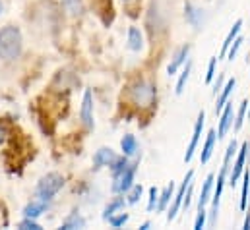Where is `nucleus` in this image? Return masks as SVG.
Instances as JSON below:
<instances>
[{
  "instance_id": "38",
  "label": "nucleus",
  "mask_w": 250,
  "mask_h": 230,
  "mask_svg": "<svg viewBox=\"0 0 250 230\" xmlns=\"http://www.w3.org/2000/svg\"><path fill=\"white\" fill-rule=\"evenodd\" d=\"M0 14H2V2H0Z\"/></svg>"
},
{
  "instance_id": "30",
  "label": "nucleus",
  "mask_w": 250,
  "mask_h": 230,
  "mask_svg": "<svg viewBox=\"0 0 250 230\" xmlns=\"http://www.w3.org/2000/svg\"><path fill=\"white\" fill-rule=\"evenodd\" d=\"M206 219H208V213L204 209H198V215H196V223H194V229L202 230L206 227Z\"/></svg>"
},
{
  "instance_id": "5",
  "label": "nucleus",
  "mask_w": 250,
  "mask_h": 230,
  "mask_svg": "<svg viewBox=\"0 0 250 230\" xmlns=\"http://www.w3.org/2000/svg\"><path fill=\"white\" fill-rule=\"evenodd\" d=\"M250 161V143L249 141H245L243 145H241V149H237V159H235V165H233V169H231V172H229V184L235 188L237 186V182L241 180V176L245 172V169H247V163Z\"/></svg>"
},
{
  "instance_id": "21",
  "label": "nucleus",
  "mask_w": 250,
  "mask_h": 230,
  "mask_svg": "<svg viewBox=\"0 0 250 230\" xmlns=\"http://www.w3.org/2000/svg\"><path fill=\"white\" fill-rule=\"evenodd\" d=\"M47 211V201H33V203H29L25 209H23V213H25V217H29V219H37L41 213H45Z\"/></svg>"
},
{
  "instance_id": "16",
  "label": "nucleus",
  "mask_w": 250,
  "mask_h": 230,
  "mask_svg": "<svg viewBox=\"0 0 250 230\" xmlns=\"http://www.w3.org/2000/svg\"><path fill=\"white\" fill-rule=\"evenodd\" d=\"M128 49L134 53H140L144 49V33L138 27H128Z\"/></svg>"
},
{
  "instance_id": "27",
  "label": "nucleus",
  "mask_w": 250,
  "mask_h": 230,
  "mask_svg": "<svg viewBox=\"0 0 250 230\" xmlns=\"http://www.w3.org/2000/svg\"><path fill=\"white\" fill-rule=\"evenodd\" d=\"M128 219H130L128 213H121V215H111L107 221H109V225L113 229H121V227H125L126 223H128Z\"/></svg>"
},
{
  "instance_id": "6",
  "label": "nucleus",
  "mask_w": 250,
  "mask_h": 230,
  "mask_svg": "<svg viewBox=\"0 0 250 230\" xmlns=\"http://www.w3.org/2000/svg\"><path fill=\"white\" fill-rule=\"evenodd\" d=\"M192 178H194V171H188L187 176H185V180H183V184H181V188L177 190V193L173 195V201H171V205L167 207V221L171 223V221H175V217L179 215V211L183 209V199H185V192H187L188 184L192 182Z\"/></svg>"
},
{
  "instance_id": "36",
  "label": "nucleus",
  "mask_w": 250,
  "mask_h": 230,
  "mask_svg": "<svg viewBox=\"0 0 250 230\" xmlns=\"http://www.w3.org/2000/svg\"><path fill=\"white\" fill-rule=\"evenodd\" d=\"M2 141H4V130L0 128V143H2Z\"/></svg>"
},
{
  "instance_id": "10",
  "label": "nucleus",
  "mask_w": 250,
  "mask_h": 230,
  "mask_svg": "<svg viewBox=\"0 0 250 230\" xmlns=\"http://www.w3.org/2000/svg\"><path fill=\"white\" fill-rule=\"evenodd\" d=\"M117 159H119V155H117L111 147H101V149H97V151H95V155H93V169L111 167Z\"/></svg>"
},
{
  "instance_id": "23",
  "label": "nucleus",
  "mask_w": 250,
  "mask_h": 230,
  "mask_svg": "<svg viewBox=\"0 0 250 230\" xmlns=\"http://www.w3.org/2000/svg\"><path fill=\"white\" fill-rule=\"evenodd\" d=\"M125 205H126V199L125 197H115L107 207H105V211H103V219L107 221L111 215H115L117 211H123L125 209Z\"/></svg>"
},
{
  "instance_id": "4",
  "label": "nucleus",
  "mask_w": 250,
  "mask_h": 230,
  "mask_svg": "<svg viewBox=\"0 0 250 230\" xmlns=\"http://www.w3.org/2000/svg\"><path fill=\"white\" fill-rule=\"evenodd\" d=\"M136 171H138V163H128V167L123 169L121 172L113 174V193H126L132 184H134V178H136Z\"/></svg>"
},
{
  "instance_id": "29",
  "label": "nucleus",
  "mask_w": 250,
  "mask_h": 230,
  "mask_svg": "<svg viewBox=\"0 0 250 230\" xmlns=\"http://www.w3.org/2000/svg\"><path fill=\"white\" fill-rule=\"evenodd\" d=\"M157 197H159V190L155 186L149 188V197H147V211H153L157 205Z\"/></svg>"
},
{
  "instance_id": "35",
  "label": "nucleus",
  "mask_w": 250,
  "mask_h": 230,
  "mask_svg": "<svg viewBox=\"0 0 250 230\" xmlns=\"http://www.w3.org/2000/svg\"><path fill=\"white\" fill-rule=\"evenodd\" d=\"M140 229H142V230H149V229H151V223H144V225H140Z\"/></svg>"
},
{
  "instance_id": "31",
  "label": "nucleus",
  "mask_w": 250,
  "mask_h": 230,
  "mask_svg": "<svg viewBox=\"0 0 250 230\" xmlns=\"http://www.w3.org/2000/svg\"><path fill=\"white\" fill-rule=\"evenodd\" d=\"M215 66H217V57L211 58L209 64H208V74H206V81H208V83H211L213 77H215Z\"/></svg>"
},
{
  "instance_id": "28",
  "label": "nucleus",
  "mask_w": 250,
  "mask_h": 230,
  "mask_svg": "<svg viewBox=\"0 0 250 230\" xmlns=\"http://www.w3.org/2000/svg\"><path fill=\"white\" fill-rule=\"evenodd\" d=\"M62 4L72 16H78V14L82 12V4H80V0H62Z\"/></svg>"
},
{
  "instance_id": "11",
  "label": "nucleus",
  "mask_w": 250,
  "mask_h": 230,
  "mask_svg": "<svg viewBox=\"0 0 250 230\" xmlns=\"http://www.w3.org/2000/svg\"><path fill=\"white\" fill-rule=\"evenodd\" d=\"M185 18L194 29H200L204 23V10H200L192 2H185Z\"/></svg>"
},
{
  "instance_id": "12",
  "label": "nucleus",
  "mask_w": 250,
  "mask_h": 230,
  "mask_svg": "<svg viewBox=\"0 0 250 230\" xmlns=\"http://www.w3.org/2000/svg\"><path fill=\"white\" fill-rule=\"evenodd\" d=\"M188 57H190V45H185V47H181V49L173 55V60H171V64H169V68H167L169 76H175V74L181 70V66H185V62L188 60Z\"/></svg>"
},
{
  "instance_id": "1",
  "label": "nucleus",
  "mask_w": 250,
  "mask_h": 230,
  "mask_svg": "<svg viewBox=\"0 0 250 230\" xmlns=\"http://www.w3.org/2000/svg\"><path fill=\"white\" fill-rule=\"evenodd\" d=\"M23 49V39H21V31L14 25H6L0 29V58L10 62L21 55Z\"/></svg>"
},
{
  "instance_id": "17",
  "label": "nucleus",
  "mask_w": 250,
  "mask_h": 230,
  "mask_svg": "<svg viewBox=\"0 0 250 230\" xmlns=\"http://www.w3.org/2000/svg\"><path fill=\"white\" fill-rule=\"evenodd\" d=\"M241 29H243V19H237V21H235V25L231 27V31L227 33V37H225L223 45H221V53H219V58H217V60L225 58V55H227V51H229V47H231V43H233V41L237 39V35L241 33Z\"/></svg>"
},
{
  "instance_id": "14",
  "label": "nucleus",
  "mask_w": 250,
  "mask_h": 230,
  "mask_svg": "<svg viewBox=\"0 0 250 230\" xmlns=\"http://www.w3.org/2000/svg\"><path fill=\"white\" fill-rule=\"evenodd\" d=\"M215 141H217V132L215 130H209L208 135H206V141L202 145V153H200V163L206 165L211 155H213V149H215Z\"/></svg>"
},
{
  "instance_id": "39",
  "label": "nucleus",
  "mask_w": 250,
  "mask_h": 230,
  "mask_svg": "<svg viewBox=\"0 0 250 230\" xmlns=\"http://www.w3.org/2000/svg\"><path fill=\"white\" fill-rule=\"evenodd\" d=\"M125 2H134V0H125Z\"/></svg>"
},
{
  "instance_id": "7",
  "label": "nucleus",
  "mask_w": 250,
  "mask_h": 230,
  "mask_svg": "<svg viewBox=\"0 0 250 230\" xmlns=\"http://www.w3.org/2000/svg\"><path fill=\"white\" fill-rule=\"evenodd\" d=\"M204 124H206V113H204V111H200L198 120H196V124H194L192 139H190V143H188L187 155H185V163H190V161H192V157H194V153H196V149H198V145H200V137H202Z\"/></svg>"
},
{
  "instance_id": "3",
  "label": "nucleus",
  "mask_w": 250,
  "mask_h": 230,
  "mask_svg": "<svg viewBox=\"0 0 250 230\" xmlns=\"http://www.w3.org/2000/svg\"><path fill=\"white\" fill-rule=\"evenodd\" d=\"M64 186V178L61 174L57 172H51L47 174V176H43L41 180H39V184H37V197L41 199V201H51L61 190H62Z\"/></svg>"
},
{
  "instance_id": "19",
  "label": "nucleus",
  "mask_w": 250,
  "mask_h": 230,
  "mask_svg": "<svg viewBox=\"0 0 250 230\" xmlns=\"http://www.w3.org/2000/svg\"><path fill=\"white\" fill-rule=\"evenodd\" d=\"M173 190H175V184L171 182L167 188H163V192H159V197H157V205H155V211H159V213L167 211V207H169V203H171V199H173Z\"/></svg>"
},
{
  "instance_id": "37",
  "label": "nucleus",
  "mask_w": 250,
  "mask_h": 230,
  "mask_svg": "<svg viewBox=\"0 0 250 230\" xmlns=\"http://www.w3.org/2000/svg\"><path fill=\"white\" fill-rule=\"evenodd\" d=\"M247 113H249V120H250V107H249V111H247Z\"/></svg>"
},
{
  "instance_id": "20",
  "label": "nucleus",
  "mask_w": 250,
  "mask_h": 230,
  "mask_svg": "<svg viewBox=\"0 0 250 230\" xmlns=\"http://www.w3.org/2000/svg\"><path fill=\"white\" fill-rule=\"evenodd\" d=\"M190 74H192V60H187V62H185V68H183V72H181V76H179V79H177V87H175V93H177V95H181V93L185 91L188 79H190Z\"/></svg>"
},
{
  "instance_id": "33",
  "label": "nucleus",
  "mask_w": 250,
  "mask_h": 230,
  "mask_svg": "<svg viewBox=\"0 0 250 230\" xmlns=\"http://www.w3.org/2000/svg\"><path fill=\"white\" fill-rule=\"evenodd\" d=\"M221 87H223V74H219V77H217V81L213 83V95H217Z\"/></svg>"
},
{
  "instance_id": "2",
  "label": "nucleus",
  "mask_w": 250,
  "mask_h": 230,
  "mask_svg": "<svg viewBox=\"0 0 250 230\" xmlns=\"http://www.w3.org/2000/svg\"><path fill=\"white\" fill-rule=\"evenodd\" d=\"M128 97L138 107H151L155 97H157V89H155V85L151 81L140 79V81H136V83H132L128 87Z\"/></svg>"
},
{
  "instance_id": "32",
  "label": "nucleus",
  "mask_w": 250,
  "mask_h": 230,
  "mask_svg": "<svg viewBox=\"0 0 250 230\" xmlns=\"http://www.w3.org/2000/svg\"><path fill=\"white\" fill-rule=\"evenodd\" d=\"M20 229L41 230V225H39V223H35V219H29V217H25V221H21V223H20Z\"/></svg>"
},
{
  "instance_id": "8",
  "label": "nucleus",
  "mask_w": 250,
  "mask_h": 230,
  "mask_svg": "<svg viewBox=\"0 0 250 230\" xmlns=\"http://www.w3.org/2000/svg\"><path fill=\"white\" fill-rule=\"evenodd\" d=\"M233 103H225V107L219 113V126H217V139H223L227 135V132L233 128Z\"/></svg>"
},
{
  "instance_id": "25",
  "label": "nucleus",
  "mask_w": 250,
  "mask_h": 230,
  "mask_svg": "<svg viewBox=\"0 0 250 230\" xmlns=\"http://www.w3.org/2000/svg\"><path fill=\"white\" fill-rule=\"evenodd\" d=\"M83 227H85V221H83V219H82L78 213H74V215H70V217L64 221L61 229L70 230V229H83Z\"/></svg>"
},
{
  "instance_id": "15",
  "label": "nucleus",
  "mask_w": 250,
  "mask_h": 230,
  "mask_svg": "<svg viewBox=\"0 0 250 230\" xmlns=\"http://www.w3.org/2000/svg\"><path fill=\"white\" fill-rule=\"evenodd\" d=\"M213 186H215V176H213V174H208V176H206V180H204V186H202L200 197H198V209H204V207L208 205V201H211Z\"/></svg>"
},
{
  "instance_id": "9",
  "label": "nucleus",
  "mask_w": 250,
  "mask_h": 230,
  "mask_svg": "<svg viewBox=\"0 0 250 230\" xmlns=\"http://www.w3.org/2000/svg\"><path fill=\"white\" fill-rule=\"evenodd\" d=\"M80 116H82V122L85 124V128H93L95 122H93V95L89 89H85L83 93V101H82V111H80Z\"/></svg>"
},
{
  "instance_id": "26",
  "label": "nucleus",
  "mask_w": 250,
  "mask_h": 230,
  "mask_svg": "<svg viewBox=\"0 0 250 230\" xmlns=\"http://www.w3.org/2000/svg\"><path fill=\"white\" fill-rule=\"evenodd\" d=\"M243 43H245V39H243V37H241V33H239V35H237V39H235V41L231 43V47H229L227 55H225L229 62H233V60H235V57H237V53H239V49L243 47Z\"/></svg>"
},
{
  "instance_id": "24",
  "label": "nucleus",
  "mask_w": 250,
  "mask_h": 230,
  "mask_svg": "<svg viewBox=\"0 0 250 230\" xmlns=\"http://www.w3.org/2000/svg\"><path fill=\"white\" fill-rule=\"evenodd\" d=\"M142 193H144L142 184H132V188L126 192V203H128V205H136V203L140 201Z\"/></svg>"
},
{
  "instance_id": "34",
  "label": "nucleus",
  "mask_w": 250,
  "mask_h": 230,
  "mask_svg": "<svg viewBox=\"0 0 250 230\" xmlns=\"http://www.w3.org/2000/svg\"><path fill=\"white\" fill-rule=\"evenodd\" d=\"M243 229L250 230V209H249V213H247V219H245V225H243Z\"/></svg>"
},
{
  "instance_id": "18",
  "label": "nucleus",
  "mask_w": 250,
  "mask_h": 230,
  "mask_svg": "<svg viewBox=\"0 0 250 230\" xmlns=\"http://www.w3.org/2000/svg\"><path fill=\"white\" fill-rule=\"evenodd\" d=\"M121 149H123V155H126L128 159H132V157L138 155L140 145H138V141H136V137L132 134H126L125 137L121 139Z\"/></svg>"
},
{
  "instance_id": "13",
  "label": "nucleus",
  "mask_w": 250,
  "mask_h": 230,
  "mask_svg": "<svg viewBox=\"0 0 250 230\" xmlns=\"http://www.w3.org/2000/svg\"><path fill=\"white\" fill-rule=\"evenodd\" d=\"M235 85H237V79L233 77V79H229V81L219 89V95H217V101H215V115H219L221 109L225 107V103H229L231 93L235 91Z\"/></svg>"
},
{
  "instance_id": "22",
  "label": "nucleus",
  "mask_w": 250,
  "mask_h": 230,
  "mask_svg": "<svg viewBox=\"0 0 250 230\" xmlns=\"http://www.w3.org/2000/svg\"><path fill=\"white\" fill-rule=\"evenodd\" d=\"M247 111H249V99L241 101V105L237 109V116H235V122H233V130L235 132H241V128H243V124L247 120Z\"/></svg>"
}]
</instances>
